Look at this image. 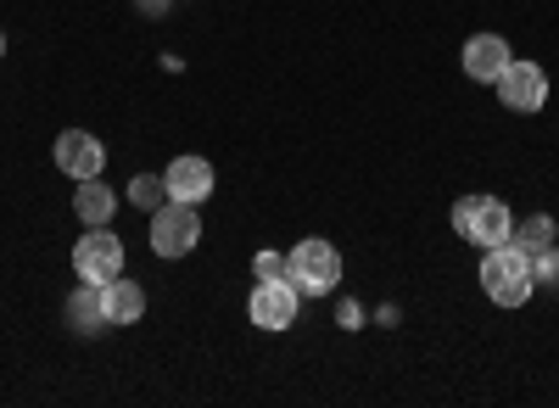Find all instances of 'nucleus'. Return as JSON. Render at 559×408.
<instances>
[{"instance_id":"4468645a","label":"nucleus","mask_w":559,"mask_h":408,"mask_svg":"<svg viewBox=\"0 0 559 408\" xmlns=\"http://www.w3.org/2000/svg\"><path fill=\"white\" fill-rule=\"evenodd\" d=\"M554 236H559L554 218H548V213H532L526 224H515V230H509V247H521L526 257H543V252L554 247Z\"/></svg>"},{"instance_id":"ddd939ff","label":"nucleus","mask_w":559,"mask_h":408,"mask_svg":"<svg viewBox=\"0 0 559 408\" xmlns=\"http://www.w3.org/2000/svg\"><path fill=\"white\" fill-rule=\"evenodd\" d=\"M68 320H73V331H102V325H112V320H107V291L84 280V291L68 302Z\"/></svg>"},{"instance_id":"dca6fc26","label":"nucleus","mask_w":559,"mask_h":408,"mask_svg":"<svg viewBox=\"0 0 559 408\" xmlns=\"http://www.w3.org/2000/svg\"><path fill=\"white\" fill-rule=\"evenodd\" d=\"M252 275L258 280H280V275H286V257H280V252H258L252 257Z\"/></svg>"},{"instance_id":"f8f14e48","label":"nucleus","mask_w":559,"mask_h":408,"mask_svg":"<svg viewBox=\"0 0 559 408\" xmlns=\"http://www.w3.org/2000/svg\"><path fill=\"white\" fill-rule=\"evenodd\" d=\"M102 291H107V320H112V325H134L140 313H146V286H134V280L118 275V280H107Z\"/></svg>"},{"instance_id":"7ed1b4c3","label":"nucleus","mask_w":559,"mask_h":408,"mask_svg":"<svg viewBox=\"0 0 559 408\" xmlns=\"http://www.w3.org/2000/svg\"><path fill=\"white\" fill-rule=\"evenodd\" d=\"M453 230L471 247H503L509 230H515V213L498 196H464V202H453Z\"/></svg>"},{"instance_id":"f257e3e1","label":"nucleus","mask_w":559,"mask_h":408,"mask_svg":"<svg viewBox=\"0 0 559 408\" xmlns=\"http://www.w3.org/2000/svg\"><path fill=\"white\" fill-rule=\"evenodd\" d=\"M481 291L498 302V308H521V302H532V291H537V275H532V257L521 252V247H487V257H481Z\"/></svg>"},{"instance_id":"0eeeda50","label":"nucleus","mask_w":559,"mask_h":408,"mask_svg":"<svg viewBox=\"0 0 559 408\" xmlns=\"http://www.w3.org/2000/svg\"><path fill=\"white\" fill-rule=\"evenodd\" d=\"M297 302H302V291L280 275V280H258V291H252V302H247V313H252V325L258 331H292L297 325Z\"/></svg>"},{"instance_id":"f3484780","label":"nucleus","mask_w":559,"mask_h":408,"mask_svg":"<svg viewBox=\"0 0 559 408\" xmlns=\"http://www.w3.org/2000/svg\"><path fill=\"white\" fill-rule=\"evenodd\" d=\"M0 57H7V34H0Z\"/></svg>"},{"instance_id":"9b49d317","label":"nucleus","mask_w":559,"mask_h":408,"mask_svg":"<svg viewBox=\"0 0 559 408\" xmlns=\"http://www.w3.org/2000/svg\"><path fill=\"white\" fill-rule=\"evenodd\" d=\"M112 207H118V196L107 191V179L96 173V179H79V191H73V213L84 218V230L90 224H107L112 218Z\"/></svg>"},{"instance_id":"f03ea898","label":"nucleus","mask_w":559,"mask_h":408,"mask_svg":"<svg viewBox=\"0 0 559 408\" xmlns=\"http://www.w3.org/2000/svg\"><path fill=\"white\" fill-rule=\"evenodd\" d=\"M286 280H292L302 297L336 291V286H342V252H336L331 241H319V236L297 241V247L286 252Z\"/></svg>"},{"instance_id":"2eb2a0df","label":"nucleus","mask_w":559,"mask_h":408,"mask_svg":"<svg viewBox=\"0 0 559 408\" xmlns=\"http://www.w3.org/2000/svg\"><path fill=\"white\" fill-rule=\"evenodd\" d=\"M129 202L140 213H157L168 202V185H163V173H134V185H129Z\"/></svg>"},{"instance_id":"20e7f679","label":"nucleus","mask_w":559,"mask_h":408,"mask_svg":"<svg viewBox=\"0 0 559 408\" xmlns=\"http://www.w3.org/2000/svg\"><path fill=\"white\" fill-rule=\"evenodd\" d=\"M73 275L90 280V286H107L123 275V241L107 230V224H90V230L79 236L73 247Z\"/></svg>"},{"instance_id":"1a4fd4ad","label":"nucleus","mask_w":559,"mask_h":408,"mask_svg":"<svg viewBox=\"0 0 559 408\" xmlns=\"http://www.w3.org/2000/svg\"><path fill=\"white\" fill-rule=\"evenodd\" d=\"M163 185H168V202H207L213 196V185H218V173H213V163L207 157H174L168 163V173H163Z\"/></svg>"},{"instance_id":"39448f33","label":"nucleus","mask_w":559,"mask_h":408,"mask_svg":"<svg viewBox=\"0 0 559 408\" xmlns=\"http://www.w3.org/2000/svg\"><path fill=\"white\" fill-rule=\"evenodd\" d=\"M202 241V213L191 202H163L152 213V252L157 257H185Z\"/></svg>"},{"instance_id":"423d86ee","label":"nucleus","mask_w":559,"mask_h":408,"mask_svg":"<svg viewBox=\"0 0 559 408\" xmlns=\"http://www.w3.org/2000/svg\"><path fill=\"white\" fill-rule=\"evenodd\" d=\"M492 84H498V101H503L509 112H543V107H548V73H543L537 62H521V57H515Z\"/></svg>"},{"instance_id":"9d476101","label":"nucleus","mask_w":559,"mask_h":408,"mask_svg":"<svg viewBox=\"0 0 559 408\" xmlns=\"http://www.w3.org/2000/svg\"><path fill=\"white\" fill-rule=\"evenodd\" d=\"M509 62H515V51L503 45V34H471L464 39V73H471L476 84H492Z\"/></svg>"},{"instance_id":"6e6552de","label":"nucleus","mask_w":559,"mask_h":408,"mask_svg":"<svg viewBox=\"0 0 559 408\" xmlns=\"http://www.w3.org/2000/svg\"><path fill=\"white\" fill-rule=\"evenodd\" d=\"M51 157H57V168H62L68 179H96V173L107 168V146H102L90 129H62L57 146H51Z\"/></svg>"}]
</instances>
